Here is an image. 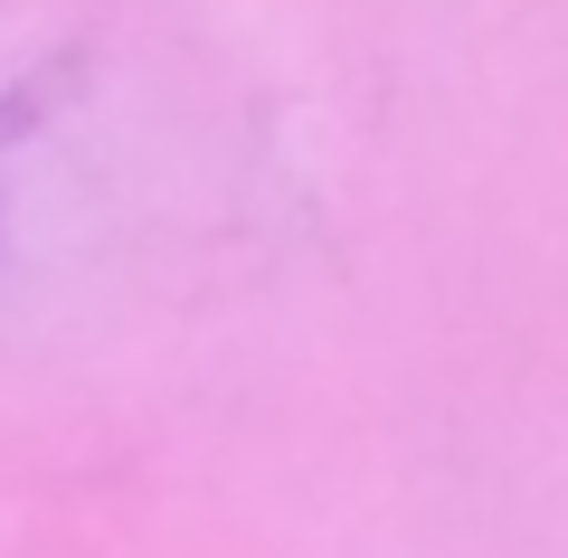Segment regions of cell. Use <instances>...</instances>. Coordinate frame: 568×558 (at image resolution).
Segmentation results:
<instances>
[]
</instances>
